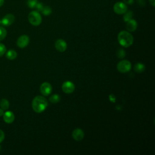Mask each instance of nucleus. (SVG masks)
I'll list each match as a JSON object with an SVG mask.
<instances>
[{
  "label": "nucleus",
  "instance_id": "obj_1",
  "mask_svg": "<svg viewBox=\"0 0 155 155\" xmlns=\"http://www.w3.org/2000/svg\"><path fill=\"white\" fill-rule=\"evenodd\" d=\"M31 106L34 111L37 113H41L47 108L48 101L44 96H37L33 99Z\"/></svg>",
  "mask_w": 155,
  "mask_h": 155
},
{
  "label": "nucleus",
  "instance_id": "obj_2",
  "mask_svg": "<svg viewBox=\"0 0 155 155\" xmlns=\"http://www.w3.org/2000/svg\"><path fill=\"white\" fill-rule=\"evenodd\" d=\"M117 40L120 45L124 47H128L133 44V36L127 31H121L117 35Z\"/></svg>",
  "mask_w": 155,
  "mask_h": 155
},
{
  "label": "nucleus",
  "instance_id": "obj_3",
  "mask_svg": "<svg viewBox=\"0 0 155 155\" xmlns=\"http://www.w3.org/2000/svg\"><path fill=\"white\" fill-rule=\"evenodd\" d=\"M29 22L34 26H38L42 22V17L39 12L32 11L28 15Z\"/></svg>",
  "mask_w": 155,
  "mask_h": 155
},
{
  "label": "nucleus",
  "instance_id": "obj_4",
  "mask_svg": "<svg viewBox=\"0 0 155 155\" xmlns=\"http://www.w3.org/2000/svg\"><path fill=\"white\" fill-rule=\"evenodd\" d=\"M131 68V62L128 60H122L117 65V70L122 73H125L128 72Z\"/></svg>",
  "mask_w": 155,
  "mask_h": 155
},
{
  "label": "nucleus",
  "instance_id": "obj_5",
  "mask_svg": "<svg viewBox=\"0 0 155 155\" xmlns=\"http://www.w3.org/2000/svg\"><path fill=\"white\" fill-rule=\"evenodd\" d=\"M113 10L116 14H124L127 11V4L122 2H117L113 6Z\"/></svg>",
  "mask_w": 155,
  "mask_h": 155
},
{
  "label": "nucleus",
  "instance_id": "obj_6",
  "mask_svg": "<svg viewBox=\"0 0 155 155\" xmlns=\"http://www.w3.org/2000/svg\"><path fill=\"white\" fill-rule=\"evenodd\" d=\"M75 88L74 84L69 81H65L62 85V90L66 94L72 93Z\"/></svg>",
  "mask_w": 155,
  "mask_h": 155
},
{
  "label": "nucleus",
  "instance_id": "obj_7",
  "mask_svg": "<svg viewBox=\"0 0 155 155\" xmlns=\"http://www.w3.org/2000/svg\"><path fill=\"white\" fill-rule=\"evenodd\" d=\"M40 91L42 95L48 96L52 91L51 85L47 82H43L40 86Z\"/></svg>",
  "mask_w": 155,
  "mask_h": 155
},
{
  "label": "nucleus",
  "instance_id": "obj_8",
  "mask_svg": "<svg viewBox=\"0 0 155 155\" xmlns=\"http://www.w3.org/2000/svg\"><path fill=\"white\" fill-rule=\"evenodd\" d=\"M30 42L29 37L27 35H23L19 36L16 41V44L19 48H24L28 45Z\"/></svg>",
  "mask_w": 155,
  "mask_h": 155
},
{
  "label": "nucleus",
  "instance_id": "obj_9",
  "mask_svg": "<svg viewBox=\"0 0 155 155\" xmlns=\"http://www.w3.org/2000/svg\"><path fill=\"white\" fill-rule=\"evenodd\" d=\"M15 19V16L13 15H12L11 13L7 14L2 19L1 24H2V25L4 26H7V27L10 26L14 22Z\"/></svg>",
  "mask_w": 155,
  "mask_h": 155
},
{
  "label": "nucleus",
  "instance_id": "obj_10",
  "mask_svg": "<svg viewBox=\"0 0 155 155\" xmlns=\"http://www.w3.org/2000/svg\"><path fill=\"white\" fill-rule=\"evenodd\" d=\"M54 46H55L56 49L60 52H63V51H65L67 49V47L66 42L62 39H57L55 42Z\"/></svg>",
  "mask_w": 155,
  "mask_h": 155
},
{
  "label": "nucleus",
  "instance_id": "obj_11",
  "mask_svg": "<svg viewBox=\"0 0 155 155\" xmlns=\"http://www.w3.org/2000/svg\"><path fill=\"white\" fill-rule=\"evenodd\" d=\"M72 137L76 141H80L84 137V133L81 128H76L72 132Z\"/></svg>",
  "mask_w": 155,
  "mask_h": 155
},
{
  "label": "nucleus",
  "instance_id": "obj_12",
  "mask_svg": "<svg viewBox=\"0 0 155 155\" xmlns=\"http://www.w3.org/2000/svg\"><path fill=\"white\" fill-rule=\"evenodd\" d=\"M3 119L7 124H11L15 120V115L11 111H7L3 114Z\"/></svg>",
  "mask_w": 155,
  "mask_h": 155
},
{
  "label": "nucleus",
  "instance_id": "obj_13",
  "mask_svg": "<svg viewBox=\"0 0 155 155\" xmlns=\"http://www.w3.org/2000/svg\"><path fill=\"white\" fill-rule=\"evenodd\" d=\"M137 27V21L134 19H130L127 22L126 24V28L128 31H134Z\"/></svg>",
  "mask_w": 155,
  "mask_h": 155
},
{
  "label": "nucleus",
  "instance_id": "obj_14",
  "mask_svg": "<svg viewBox=\"0 0 155 155\" xmlns=\"http://www.w3.org/2000/svg\"><path fill=\"white\" fill-rule=\"evenodd\" d=\"M6 58L10 60H13L17 57V53L13 50H9L5 54Z\"/></svg>",
  "mask_w": 155,
  "mask_h": 155
},
{
  "label": "nucleus",
  "instance_id": "obj_15",
  "mask_svg": "<svg viewBox=\"0 0 155 155\" xmlns=\"http://www.w3.org/2000/svg\"><path fill=\"white\" fill-rule=\"evenodd\" d=\"M145 66L143 64L140 62L137 63L134 66V70L138 73L143 72L145 70Z\"/></svg>",
  "mask_w": 155,
  "mask_h": 155
},
{
  "label": "nucleus",
  "instance_id": "obj_16",
  "mask_svg": "<svg viewBox=\"0 0 155 155\" xmlns=\"http://www.w3.org/2000/svg\"><path fill=\"white\" fill-rule=\"evenodd\" d=\"M9 102L7 99H2L0 101V107L1 108L4 110H6L9 108Z\"/></svg>",
  "mask_w": 155,
  "mask_h": 155
},
{
  "label": "nucleus",
  "instance_id": "obj_17",
  "mask_svg": "<svg viewBox=\"0 0 155 155\" xmlns=\"http://www.w3.org/2000/svg\"><path fill=\"white\" fill-rule=\"evenodd\" d=\"M133 16V13L132 11L129 10V11H127L125 13L124 15L123 16V19L124 21L127 22V21H128L129 20L131 19L132 18Z\"/></svg>",
  "mask_w": 155,
  "mask_h": 155
},
{
  "label": "nucleus",
  "instance_id": "obj_18",
  "mask_svg": "<svg viewBox=\"0 0 155 155\" xmlns=\"http://www.w3.org/2000/svg\"><path fill=\"white\" fill-rule=\"evenodd\" d=\"M60 100H61V97H60V96L58 95V94H56L52 95V96H51V97H50V98H49V101H50L51 103H53V104H56V103L59 102L60 101Z\"/></svg>",
  "mask_w": 155,
  "mask_h": 155
},
{
  "label": "nucleus",
  "instance_id": "obj_19",
  "mask_svg": "<svg viewBox=\"0 0 155 155\" xmlns=\"http://www.w3.org/2000/svg\"><path fill=\"white\" fill-rule=\"evenodd\" d=\"M51 12H52L51 8L48 6H44L43 8L41 10L42 13L45 16L50 15L51 13Z\"/></svg>",
  "mask_w": 155,
  "mask_h": 155
},
{
  "label": "nucleus",
  "instance_id": "obj_20",
  "mask_svg": "<svg viewBox=\"0 0 155 155\" xmlns=\"http://www.w3.org/2000/svg\"><path fill=\"white\" fill-rule=\"evenodd\" d=\"M7 36V30L3 27H0V41L3 40Z\"/></svg>",
  "mask_w": 155,
  "mask_h": 155
},
{
  "label": "nucleus",
  "instance_id": "obj_21",
  "mask_svg": "<svg viewBox=\"0 0 155 155\" xmlns=\"http://www.w3.org/2000/svg\"><path fill=\"white\" fill-rule=\"evenodd\" d=\"M38 3V0H27V5L31 8H35L36 4Z\"/></svg>",
  "mask_w": 155,
  "mask_h": 155
},
{
  "label": "nucleus",
  "instance_id": "obj_22",
  "mask_svg": "<svg viewBox=\"0 0 155 155\" xmlns=\"http://www.w3.org/2000/svg\"><path fill=\"white\" fill-rule=\"evenodd\" d=\"M117 56L120 58H124L125 56V51L123 49H119L116 53Z\"/></svg>",
  "mask_w": 155,
  "mask_h": 155
},
{
  "label": "nucleus",
  "instance_id": "obj_23",
  "mask_svg": "<svg viewBox=\"0 0 155 155\" xmlns=\"http://www.w3.org/2000/svg\"><path fill=\"white\" fill-rule=\"evenodd\" d=\"M6 51L7 49L5 46L3 44L0 43V56H3L6 53Z\"/></svg>",
  "mask_w": 155,
  "mask_h": 155
},
{
  "label": "nucleus",
  "instance_id": "obj_24",
  "mask_svg": "<svg viewBox=\"0 0 155 155\" xmlns=\"http://www.w3.org/2000/svg\"><path fill=\"white\" fill-rule=\"evenodd\" d=\"M44 6V5H43V4L42 2H38V3L36 4V5L35 6V8H36V9L37 10L38 12H41V10L43 8Z\"/></svg>",
  "mask_w": 155,
  "mask_h": 155
},
{
  "label": "nucleus",
  "instance_id": "obj_25",
  "mask_svg": "<svg viewBox=\"0 0 155 155\" xmlns=\"http://www.w3.org/2000/svg\"><path fill=\"white\" fill-rule=\"evenodd\" d=\"M4 137H5V134H4V133L3 132L2 130H0V143L2 142L4 139Z\"/></svg>",
  "mask_w": 155,
  "mask_h": 155
},
{
  "label": "nucleus",
  "instance_id": "obj_26",
  "mask_svg": "<svg viewBox=\"0 0 155 155\" xmlns=\"http://www.w3.org/2000/svg\"><path fill=\"white\" fill-rule=\"evenodd\" d=\"M137 4L141 7H143L146 4L145 1L144 0H137Z\"/></svg>",
  "mask_w": 155,
  "mask_h": 155
},
{
  "label": "nucleus",
  "instance_id": "obj_27",
  "mask_svg": "<svg viewBox=\"0 0 155 155\" xmlns=\"http://www.w3.org/2000/svg\"><path fill=\"white\" fill-rule=\"evenodd\" d=\"M123 1L125 4L128 5H131L134 3V0H123Z\"/></svg>",
  "mask_w": 155,
  "mask_h": 155
},
{
  "label": "nucleus",
  "instance_id": "obj_28",
  "mask_svg": "<svg viewBox=\"0 0 155 155\" xmlns=\"http://www.w3.org/2000/svg\"><path fill=\"white\" fill-rule=\"evenodd\" d=\"M149 2L152 6L154 7L155 5V0H149Z\"/></svg>",
  "mask_w": 155,
  "mask_h": 155
},
{
  "label": "nucleus",
  "instance_id": "obj_29",
  "mask_svg": "<svg viewBox=\"0 0 155 155\" xmlns=\"http://www.w3.org/2000/svg\"><path fill=\"white\" fill-rule=\"evenodd\" d=\"M4 110H2V108H0V117L1 116H3V114H4Z\"/></svg>",
  "mask_w": 155,
  "mask_h": 155
},
{
  "label": "nucleus",
  "instance_id": "obj_30",
  "mask_svg": "<svg viewBox=\"0 0 155 155\" xmlns=\"http://www.w3.org/2000/svg\"><path fill=\"white\" fill-rule=\"evenodd\" d=\"M4 3V0H0V7H1Z\"/></svg>",
  "mask_w": 155,
  "mask_h": 155
},
{
  "label": "nucleus",
  "instance_id": "obj_31",
  "mask_svg": "<svg viewBox=\"0 0 155 155\" xmlns=\"http://www.w3.org/2000/svg\"><path fill=\"white\" fill-rule=\"evenodd\" d=\"M1 24V20H0V24Z\"/></svg>",
  "mask_w": 155,
  "mask_h": 155
},
{
  "label": "nucleus",
  "instance_id": "obj_32",
  "mask_svg": "<svg viewBox=\"0 0 155 155\" xmlns=\"http://www.w3.org/2000/svg\"><path fill=\"white\" fill-rule=\"evenodd\" d=\"M1 146H0V150H1Z\"/></svg>",
  "mask_w": 155,
  "mask_h": 155
}]
</instances>
